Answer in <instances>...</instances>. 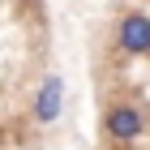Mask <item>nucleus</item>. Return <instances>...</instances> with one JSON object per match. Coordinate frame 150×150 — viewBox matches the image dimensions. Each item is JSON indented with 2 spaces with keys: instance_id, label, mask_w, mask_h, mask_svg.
I'll use <instances>...</instances> for the list:
<instances>
[{
  "instance_id": "f257e3e1",
  "label": "nucleus",
  "mask_w": 150,
  "mask_h": 150,
  "mask_svg": "<svg viewBox=\"0 0 150 150\" xmlns=\"http://www.w3.org/2000/svg\"><path fill=\"white\" fill-rule=\"evenodd\" d=\"M103 133H107V142H116V146L137 142L142 133H146V107H142V103H129V99L107 103V112H103Z\"/></svg>"
},
{
  "instance_id": "f03ea898",
  "label": "nucleus",
  "mask_w": 150,
  "mask_h": 150,
  "mask_svg": "<svg viewBox=\"0 0 150 150\" xmlns=\"http://www.w3.org/2000/svg\"><path fill=\"white\" fill-rule=\"evenodd\" d=\"M112 43L125 56H150V13H142V9L120 13L116 30H112Z\"/></svg>"
},
{
  "instance_id": "7ed1b4c3",
  "label": "nucleus",
  "mask_w": 150,
  "mask_h": 150,
  "mask_svg": "<svg viewBox=\"0 0 150 150\" xmlns=\"http://www.w3.org/2000/svg\"><path fill=\"white\" fill-rule=\"evenodd\" d=\"M60 112H64V77L60 73H47L39 81V94H35V120L39 125H56Z\"/></svg>"
},
{
  "instance_id": "20e7f679",
  "label": "nucleus",
  "mask_w": 150,
  "mask_h": 150,
  "mask_svg": "<svg viewBox=\"0 0 150 150\" xmlns=\"http://www.w3.org/2000/svg\"><path fill=\"white\" fill-rule=\"evenodd\" d=\"M22 4H43V0H22Z\"/></svg>"
}]
</instances>
